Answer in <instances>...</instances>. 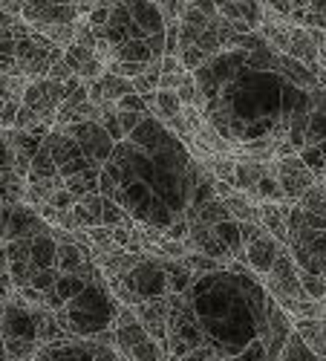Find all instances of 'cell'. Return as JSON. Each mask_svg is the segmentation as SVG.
I'll use <instances>...</instances> for the list:
<instances>
[{"instance_id":"1","label":"cell","mask_w":326,"mask_h":361,"mask_svg":"<svg viewBox=\"0 0 326 361\" xmlns=\"http://www.w3.org/2000/svg\"><path fill=\"white\" fill-rule=\"evenodd\" d=\"M194 75L199 113L234 150L277 145V159L294 157L289 128L312 110V90L320 87L306 67L263 47L257 52L225 49Z\"/></svg>"},{"instance_id":"2","label":"cell","mask_w":326,"mask_h":361,"mask_svg":"<svg viewBox=\"0 0 326 361\" xmlns=\"http://www.w3.org/2000/svg\"><path fill=\"white\" fill-rule=\"evenodd\" d=\"M275 300L249 269L196 275L182 295H168V355L176 361H277L269 355Z\"/></svg>"},{"instance_id":"3","label":"cell","mask_w":326,"mask_h":361,"mask_svg":"<svg viewBox=\"0 0 326 361\" xmlns=\"http://www.w3.org/2000/svg\"><path fill=\"white\" fill-rule=\"evenodd\" d=\"M199 162L162 122H144L113 145V154L99 171V194L125 208L136 226L165 228L185 217L196 185Z\"/></svg>"},{"instance_id":"4","label":"cell","mask_w":326,"mask_h":361,"mask_svg":"<svg viewBox=\"0 0 326 361\" xmlns=\"http://www.w3.org/2000/svg\"><path fill=\"white\" fill-rule=\"evenodd\" d=\"M118 307L122 304L110 295L107 281H101V283H87L73 300H67V304L52 315L67 336L96 338L99 333H104V329L113 326Z\"/></svg>"},{"instance_id":"5","label":"cell","mask_w":326,"mask_h":361,"mask_svg":"<svg viewBox=\"0 0 326 361\" xmlns=\"http://www.w3.org/2000/svg\"><path fill=\"white\" fill-rule=\"evenodd\" d=\"M286 252L301 272L323 278V217L306 214L294 202L286 208Z\"/></svg>"},{"instance_id":"6","label":"cell","mask_w":326,"mask_h":361,"mask_svg":"<svg viewBox=\"0 0 326 361\" xmlns=\"http://www.w3.org/2000/svg\"><path fill=\"white\" fill-rule=\"evenodd\" d=\"M38 312L41 307H29L15 295L6 300L0 315V341L9 361H32L38 350Z\"/></svg>"},{"instance_id":"7","label":"cell","mask_w":326,"mask_h":361,"mask_svg":"<svg viewBox=\"0 0 326 361\" xmlns=\"http://www.w3.org/2000/svg\"><path fill=\"white\" fill-rule=\"evenodd\" d=\"M64 58V49L49 44L41 32H35L32 26H26L20 18L15 20V67L18 75L26 81L46 78L49 67L58 64Z\"/></svg>"},{"instance_id":"8","label":"cell","mask_w":326,"mask_h":361,"mask_svg":"<svg viewBox=\"0 0 326 361\" xmlns=\"http://www.w3.org/2000/svg\"><path fill=\"white\" fill-rule=\"evenodd\" d=\"M113 350L118 361H168V353L144 333L130 307H118L113 321Z\"/></svg>"},{"instance_id":"9","label":"cell","mask_w":326,"mask_h":361,"mask_svg":"<svg viewBox=\"0 0 326 361\" xmlns=\"http://www.w3.org/2000/svg\"><path fill=\"white\" fill-rule=\"evenodd\" d=\"M118 281H122V286L130 292L133 307L144 304V300L168 298V278L162 272L159 260L151 257V255H144L139 263H133L125 275H118Z\"/></svg>"},{"instance_id":"10","label":"cell","mask_w":326,"mask_h":361,"mask_svg":"<svg viewBox=\"0 0 326 361\" xmlns=\"http://www.w3.org/2000/svg\"><path fill=\"white\" fill-rule=\"evenodd\" d=\"M58 130L78 142L84 159L90 162L96 171H101L104 162H107L110 154H113V145H115V142L104 133V128H101L99 122H78V125H67V128H58Z\"/></svg>"},{"instance_id":"11","label":"cell","mask_w":326,"mask_h":361,"mask_svg":"<svg viewBox=\"0 0 326 361\" xmlns=\"http://www.w3.org/2000/svg\"><path fill=\"white\" fill-rule=\"evenodd\" d=\"M44 147L49 150L52 165H55V171H58V176H61V179H73V176H78V173H84V171L93 168L90 162L84 159L78 142L70 139V136H64L58 128H52V130L46 133Z\"/></svg>"},{"instance_id":"12","label":"cell","mask_w":326,"mask_h":361,"mask_svg":"<svg viewBox=\"0 0 326 361\" xmlns=\"http://www.w3.org/2000/svg\"><path fill=\"white\" fill-rule=\"evenodd\" d=\"M272 173H275V179H277L280 191H283V202H286V205H294L312 185H318L315 176H312V173L303 168V162L298 159V154H294V157H283V159H275V162H272Z\"/></svg>"},{"instance_id":"13","label":"cell","mask_w":326,"mask_h":361,"mask_svg":"<svg viewBox=\"0 0 326 361\" xmlns=\"http://www.w3.org/2000/svg\"><path fill=\"white\" fill-rule=\"evenodd\" d=\"M67 99V87L58 84V81H49V78H38V81H29L23 96H20V104L35 110L44 122H49L55 128V110L61 107V102Z\"/></svg>"},{"instance_id":"14","label":"cell","mask_w":326,"mask_h":361,"mask_svg":"<svg viewBox=\"0 0 326 361\" xmlns=\"http://www.w3.org/2000/svg\"><path fill=\"white\" fill-rule=\"evenodd\" d=\"M78 18V4H23L20 9V20L32 26L35 32L46 26H70Z\"/></svg>"},{"instance_id":"15","label":"cell","mask_w":326,"mask_h":361,"mask_svg":"<svg viewBox=\"0 0 326 361\" xmlns=\"http://www.w3.org/2000/svg\"><path fill=\"white\" fill-rule=\"evenodd\" d=\"M52 228L38 217V212L32 205H12L9 217H6V228H4V243H12V240H32L38 234H49Z\"/></svg>"},{"instance_id":"16","label":"cell","mask_w":326,"mask_h":361,"mask_svg":"<svg viewBox=\"0 0 326 361\" xmlns=\"http://www.w3.org/2000/svg\"><path fill=\"white\" fill-rule=\"evenodd\" d=\"M32 361H96V341L90 338H64L41 344Z\"/></svg>"},{"instance_id":"17","label":"cell","mask_w":326,"mask_h":361,"mask_svg":"<svg viewBox=\"0 0 326 361\" xmlns=\"http://www.w3.org/2000/svg\"><path fill=\"white\" fill-rule=\"evenodd\" d=\"M136 321L144 326V333L151 336L162 350L168 344V298H159V300H144V304H136L130 307ZM168 353V350H165Z\"/></svg>"},{"instance_id":"18","label":"cell","mask_w":326,"mask_h":361,"mask_svg":"<svg viewBox=\"0 0 326 361\" xmlns=\"http://www.w3.org/2000/svg\"><path fill=\"white\" fill-rule=\"evenodd\" d=\"M277 249H280V243L275 237L265 234V231L260 237H254L251 243H246V266H249V272L257 275V278L269 275V269H272V263L277 257Z\"/></svg>"},{"instance_id":"19","label":"cell","mask_w":326,"mask_h":361,"mask_svg":"<svg viewBox=\"0 0 326 361\" xmlns=\"http://www.w3.org/2000/svg\"><path fill=\"white\" fill-rule=\"evenodd\" d=\"M214 9L225 23H243L251 32H257L263 23V6L254 0H228V4H214Z\"/></svg>"},{"instance_id":"20","label":"cell","mask_w":326,"mask_h":361,"mask_svg":"<svg viewBox=\"0 0 326 361\" xmlns=\"http://www.w3.org/2000/svg\"><path fill=\"white\" fill-rule=\"evenodd\" d=\"M90 252L93 246H75L70 240H58V252H55V272L58 275H81L84 263L90 260Z\"/></svg>"},{"instance_id":"21","label":"cell","mask_w":326,"mask_h":361,"mask_svg":"<svg viewBox=\"0 0 326 361\" xmlns=\"http://www.w3.org/2000/svg\"><path fill=\"white\" fill-rule=\"evenodd\" d=\"M55 252H58V240L52 237V231L29 240V266H32V272L55 269Z\"/></svg>"},{"instance_id":"22","label":"cell","mask_w":326,"mask_h":361,"mask_svg":"<svg viewBox=\"0 0 326 361\" xmlns=\"http://www.w3.org/2000/svg\"><path fill=\"white\" fill-rule=\"evenodd\" d=\"M291 333L306 344V350L312 355L323 358V318H294Z\"/></svg>"},{"instance_id":"23","label":"cell","mask_w":326,"mask_h":361,"mask_svg":"<svg viewBox=\"0 0 326 361\" xmlns=\"http://www.w3.org/2000/svg\"><path fill=\"white\" fill-rule=\"evenodd\" d=\"M286 208H289V205H275V202L257 205L263 231L269 234V237H275L280 246H286Z\"/></svg>"},{"instance_id":"24","label":"cell","mask_w":326,"mask_h":361,"mask_svg":"<svg viewBox=\"0 0 326 361\" xmlns=\"http://www.w3.org/2000/svg\"><path fill=\"white\" fill-rule=\"evenodd\" d=\"M70 214H73L78 231H87V228L101 226V194H87V197H81V200L70 208Z\"/></svg>"},{"instance_id":"25","label":"cell","mask_w":326,"mask_h":361,"mask_svg":"<svg viewBox=\"0 0 326 361\" xmlns=\"http://www.w3.org/2000/svg\"><path fill=\"white\" fill-rule=\"evenodd\" d=\"M269 171V162H246V159H237L234 162V191L249 194L254 191V185L260 183V176Z\"/></svg>"},{"instance_id":"26","label":"cell","mask_w":326,"mask_h":361,"mask_svg":"<svg viewBox=\"0 0 326 361\" xmlns=\"http://www.w3.org/2000/svg\"><path fill=\"white\" fill-rule=\"evenodd\" d=\"M159 266L168 278V295H182L191 283H194V275L191 269L182 263V260H168V257H159Z\"/></svg>"},{"instance_id":"27","label":"cell","mask_w":326,"mask_h":361,"mask_svg":"<svg viewBox=\"0 0 326 361\" xmlns=\"http://www.w3.org/2000/svg\"><path fill=\"white\" fill-rule=\"evenodd\" d=\"M96 84H99V90H101V104H115L118 99H125V96H130V93H133L130 81L115 78V75H110V73H104Z\"/></svg>"},{"instance_id":"28","label":"cell","mask_w":326,"mask_h":361,"mask_svg":"<svg viewBox=\"0 0 326 361\" xmlns=\"http://www.w3.org/2000/svg\"><path fill=\"white\" fill-rule=\"evenodd\" d=\"M182 113V104L176 99V93H168V90H156L153 104H151V116L156 122H168V118H176Z\"/></svg>"},{"instance_id":"29","label":"cell","mask_w":326,"mask_h":361,"mask_svg":"<svg viewBox=\"0 0 326 361\" xmlns=\"http://www.w3.org/2000/svg\"><path fill=\"white\" fill-rule=\"evenodd\" d=\"M23 191H26V183L18 176V173H4L0 176V205H20L23 202Z\"/></svg>"},{"instance_id":"30","label":"cell","mask_w":326,"mask_h":361,"mask_svg":"<svg viewBox=\"0 0 326 361\" xmlns=\"http://www.w3.org/2000/svg\"><path fill=\"white\" fill-rule=\"evenodd\" d=\"M101 226L104 228H118V226L133 228V220H130V214L125 212V208H118L113 200L101 197Z\"/></svg>"},{"instance_id":"31","label":"cell","mask_w":326,"mask_h":361,"mask_svg":"<svg viewBox=\"0 0 326 361\" xmlns=\"http://www.w3.org/2000/svg\"><path fill=\"white\" fill-rule=\"evenodd\" d=\"M84 286H87V281L81 275H58L52 292H55V298L61 300V304H67V300H73Z\"/></svg>"},{"instance_id":"32","label":"cell","mask_w":326,"mask_h":361,"mask_svg":"<svg viewBox=\"0 0 326 361\" xmlns=\"http://www.w3.org/2000/svg\"><path fill=\"white\" fill-rule=\"evenodd\" d=\"M277 361H323V358H318V355H312L309 350H306V344L298 338V336H289L286 338V344H283V350H280V355H277Z\"/></svg>"},{"instance_id":"33","label":"cell","mask_w":326,"mask_h":361,"mask_svg":"<svg viewBox=\"0 0 326 361\" xmlns=\"http://www.w3.org/2000/svg\"><path fill=\"white\" fill-rule=\"evenodd\" d=\"M298 159L315 176V183L323 185V147H301L298 150Z\"/></svg>"},{"instance_id":"34","label":"cell","mask_w":326,"mask_h":361,"mask_svg":"<svg viewBox=\"0 0 326 361\" xmlns=\"http://www.w3.org/2000/svg\"><path fill=\"white\" fill-rule=\"evenodd\" d=\"M159 64H153L151 70H147V73H142L139 78H133L130 81V87H133V93L139 96V99H144V96H151V93H156V90H159Z\"/></svg>"},{"instance_id":"35","label":"cell","mask_w":326,"mask_h":361,"mask_svg":"<svg viewBox=\"0 0 326 361\" xmlns=\"http://www.w3.org/2000/svg\"><path fill=\"white\" fill-rule=\"evenodd\" d=\"M298 283H301V292L306 295V300L323 304V295H326V289H323V278L309 275V272H301V269H298Z\"/></svg>"},{"instance_id":"36","label":"cell","mask_w":326,"mask_h":361,"mask_svg":"<svg viewBox=\"0 0 326 361\" xmlns=\"http://www.w3.org/2000/svg\"><path fill=\"white\" fill-rule=\"evenodd\" d=\"M182 263L191 269V275H194V278H196V275L217 272V269H225L222 263H217V260H211V257H205V255H199V252H188V255L182 257Z\"/></svg>"},{"instance_id":"37","label":"cell","mask_w":326,"mask_h":361,"mask_svg":"<svg viewBox=\"0 0 326 361\" xmlns=\"http://www.w3.org/2000/svg\"><path fill=\"white\" fill-rule=\"evenodd\" d=\"M298 205L303 208L306 214H315V217H323V185H312L301 200Z\"/></svg>"},{"instance_id":"38","label":"cell","mask_w":326,"mask_h":361,"mask_svg":"<svg viewBox=\"0 0 326 361\" xmlns=\"http://www.w3.org/2000/svg\"><path fill=\"white\" fill-rule=\"evenodd\" d=\"M176 99H180L182 107H196L199 110V93H196V84L191 73H182V84L176 90Z\"/></svg>"},{"instance_id":"39","label":"cell","mask_w":326,"mask_h":361,"mask_svg":"<svg viewBox=\"0 0 326 361\" xmlns=\"http://www.w3.org/2000/svg\"><path fill=\"white\" fill-rule=\"evenodd\" d=\"M90 58H93V52L84 49V47H78V44H70V47L64 49V64L73 70V75H75L87 61H90Z\"/></svg>"},{"instance_id":"40","label":"cell","mask_w":326,"mask_h":361,"mask_svg":"<svg viewBox=\"0 0 326 361\" xmlns=\"http://www.w3.org/2000/svg\"><path fill=\"white\" fill-rule=\"evenodd\" d=\"M289 315L291 318H323V304H315V300H294Z\"/></svg>"},{"instance_id":"41","label":"cell","mask_w":326,"mask_h":361,"mask_svg":"<svg viewBox=\"0 0 326 361\" xmlns=\"http://www.w3.org/2000/svg\"><path fill=\"white\" fill-rule=\"evenodd\" d=\"M113 110H115V113H142V116H151V110L144 107V102H142L136 93H130V96H125V99H118V102L113 104Z\"/></svg>"},{"instance_id":"42","label":"cell","mask_w":326,"mask_h":361,"mask_svg":"<svg viewBox=\"0 0 326 361\" xmlns=\"http://www.w3.org/2000/svg\"><path fill=\"white\" fill-rule=\"evenodd\" d=\"M73 44H78V47H84V49H96V32H93V29L90 26H87V20L84 18H78L75 20V41Z\"/></svg>"},{"instance_id":"43","label":"cell","mask_w":326,"mask_h":361,"mask_svg":"<svg viewBox=\"0 0 326 361\" xmlns=\"http://www.w3.org/2000/svg\"><path fill=\"white\" fill-rule=\"evenodd\" d=\"M55 278H58L55 269H44V272H32V278H29V286L38 289V292L44 295V292H49V289L55 286Z\"/></svg>"},{"instance_id":"44","label":"cell","mask_w":326,"mask_h":361,"mask_svg":"<svg viewBox=\"0 0 326 361\" xmlns=\"http://www.w3.org/2000/svg\"><path fill=\"white\" fill-rule=\"evenodd\" d=\"M4 173H15V150L9 147L4 133H0V176Z\"/></svg>"},{"instance_id":"45","label":"cell","mask_w":326,"mask_h":361,"mask_svg":"<svg viewBox=\"0 0 326 361\" xmlns=\"http://www.w3.org/2000/svg\"><path fill=\"white\" fill-rule=\"evenodd\" d=\"M18 107H20V99H9L4 107H0V130H12Z\"/></svg>"},{"instance_id":"46","label":"cell","mask_w":326,"mask_h":361,"mask_svg":"<svg viewBox=\"0 0 326 361\" xmlns=\"http://www.w3.org/2000/svg\"><path fill=\"white\" fill-rule=\"evenodd\" d=\"M75 202H78V200H75V197H73L67 188H58V191L49 197V205L55 208V212H70V208H73Z\"/></svg>"},{"instance_id":"47","label":"cell","mask_w":326,"mask_h":361,"mask_svg":"<svg viewBox=\"0 0 326 361\" xmlns=\"http://www.w3.org/2000/svg\"><path fill=\"white\" fill-rule=\"evenodd\" d=\"M165 240H176V243H182V240L188 237V220L185 217H180V220H173L168 228H165V234H162Z\"/></svg>"},{"instance_id":"48","label":"cell","mask_w":326,"mask_h":361,"mask_svg":"<svg viewBox=\"0 0 326 361\" xmlns=\"http://www.w3.org/2000/svg\"><path fill=\"white\" fill-rule=\"evenodd\" d=\"M118 116V128H122V133L127 136L130 130H136L142 122H144V118L147 116H142V113H115Z\"/></svg>"},{"instance_id":"49","label":"cell","mask_w":326,"mask_h":361,"mask_svg":"<svg viewBox=\"0 0 326 361\" xmlns=\"http://www.w3.org/2000/svg\"><path fill=\"white\" fill-rule=\"evenodd\" d=\"M46 78H49V81H58V84H67V81L73 78V70L64 64V58H61V61H58V64H52V67H49Z\"/></svg>"},{"instance_id":"50","label":"cell","mask_w":326,"mask_h":361,"mask_svg":"<svg viewBox=\"0 0 326 361\" xmlns=\"http://www.w3.org/2000/svg\"><path fill=\"white\" fill-rule=\"evenodd\" d=\"M260 234H263V226L260 223H240V240H243V246L251 243V240L260 237Z\"/></svg>"},{"instance_id":"51","label":"cell","mask_w":326,"mask_h":361,"mask_svg":"<svg viewBox=\"0 0 326 361\" xmlns=\"http://www.w3.org/2000/svg\"><path fill=\"white\" fill-rule=\"evenodd\" d=\"M159 73H162V75H180V73H182V67H180V61H176V58L162 55V61H159Z\"/></svg>"},{"instance_id":"52","label":"cell","mask_w":326,"mask_h":361,"mask_svg":"<svg viewBox=\"0 0 326 361\" xmlns=\"http://www.w3.org/2000/svg\"><path fill=\"white\" fill-rule=\"evenodd\" d=\"M182 84V73L180 75H159V90H168V93H176Z\"/></svg>"},{"instance_id":"53","label":"cell","mask_w":326,"mask_h":361,"mask_svg":"<svg viewBox=\"0 0 326 361\" xmlns=\"http://www.w3.org/2000/svg\"><path fill=\"white\" fill-rule=\"evenodd\" d=\"M12 295H15L12 278H9V272H4V275H0V300H9Z\"/></svg>"},{"instance_id":"54","label":"cell","mask_w":326,"mask_h":361,"mask_svg":"<svg viewBox=\"0 0 326 361\" xmlns=\"http://www.w3.org/2000/svg\"><path fill=\"white\" fill-rule=\"evenodd\" d=\"M15 20H18V18H9V15H6L4 9H0V32H4V29H9V26H12Z\"/></svg>"},{"instance_id":"55","label":"cell","mask_w":326,"mask_h":361,"mask_svg":"<svg viewBox=\"0 0 326 361\" xmlns=\"http://www.w3.org/2000/svg\"><path fill=\"white\" fill-rule=\"evenodd\" d=\"M4 272H9V260H6V252L0 249V275H4Z\"/></svg>"},{"instance_id":"56","label":"cell","mask_w":326,"mask_h":361,"mask_svg":"<svg viewBox=\"0 0 326 361\" xmlns=\"http://www.w3.org/2000/svg\"><path fill=\"white\" fill-rule=\"evenodd\" d=\"M9 99H12V96H9V93H6V90H4V87H0V107H4V104H6V102H9Z\"/></svg>"},{"instance_id":"57","label":"cell","mask_w":326,"mask_h":361,"mask_svg":"<svg viewBox=\"0 0 326 361\" xmlns=\"http://www.w3.org/2000/svg\"><path fill=\"white\" fill-rule=\"evenodd\" d=\"M0 361H9L6 358V350H4V341H0Z\"/></svg>"}]
</instances>
